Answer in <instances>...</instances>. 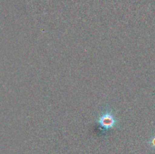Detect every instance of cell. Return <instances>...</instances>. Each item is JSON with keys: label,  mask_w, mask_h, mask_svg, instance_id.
Here are the masks:
<instances>
[{"label": "cell", "mask_w": 155, "mask_h": 154, "mask_svg": "<svg viewBox=\"0 0 155 154\" xmlns=\"http://www.w3.org/2000/svg\"><path fill=\"white\" fill-rule=\"evenodd\" d=\"M119 122V119L116 117L113 110L109 109L101 112L96 119V123L103 132H107L109 130L115 128Z\"/></svg>", "instance_id": "6da1fadb"}, {"label": "cell", "mask_w": 155, "mask_h": 154, "mask_svg": "<svg viewBox=\"0 0 155 154\" xmlns=\"http://www.w3.org/2000/svg\"><path fill=\"white\" fill-rule=\"evenodd\" d=\"M149 143H150V146H151V147L155 149V135L153 136V137L150 139Z\"/></svg>", "instance_id": "7a4b0ae2"}]
</instances>
